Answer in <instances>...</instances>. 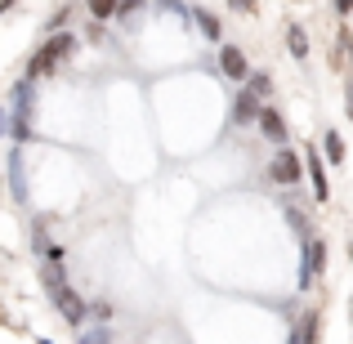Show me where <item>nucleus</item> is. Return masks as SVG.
Returning a JSON list of instances; mask_svg holds the SVG:
<instances>
[{
    "instance_id": "14",
    "label": "nucleus",
    "mask_w": 353,
    "mask_h": 344,
    "mask_svg": "<svg viewBox=\"0 0 353 344\" xmlns=\"http://www.w3.org/2000/svg\"><path fill=\"white\" fill-rule=\"evenodd\" d=\"M77 344H112V331L99 327V322H94V327H81L77 331Z\"/></svg>"
},
{
    "instance_id": "10",
    "label": "nucleus",
    "mask_w": 353,
    "mask_h": 344,
    "mask_svg": "<svg viewBox=\"0 0 353 344\" xmlns=\"http://www.w3.org/2000/svg\"><path fill=\"white\" fill-rule=\"evenodd\" d=\"M322 156H327L331 165L345 161V134H340V130H327V134H322Z\"/></svg>"
},
{
    "instance_id": "12",
    "label": "nucleus",
    "mask_w": 353,
    "mask_h": 344,
    "mask_svg": "<svg viewBox=\"0 0 353 344\" xmlns=\"http://www.w3.org/2000/svg\"><path fill=\"white\" fill-rule=\"evenodd\" d=\"M282 210H286V224L300 232V237H309V215H304V206H300V201H286Z\"/></svg>"
},
{
    "instance_id": "24",
    "label": "nucleus",
    "mask_w": 353,
    "mask_h": 344,
    "mask_svg": "<svg viewBox=\"0 0 353 344\" xmlns=\"http://www.w3.org/2000/svg\"><path fill=\"white\" fill-rule=\"evenodd\" d=\"M36 344H54V340H36Z\"/></svg>"
},
{
    "instance_id": "13",
    "label": "nucleus",
    "mask_w": 353,
    "mask_h": 344,
    "mask_svg": "<svg viewBox=\"0 0 353 344\" xmlns=\"http://www.w3.org/2000/svg\"><path fill=\"white\" fill-rule=\"evenodd\" d=\"M85 9H90V18H94V23H108V18H117L121 0H85Z\"/></svg>"
},
{
    "instance_id": "20",
    "label": "nucleus",
    "mask_w": 353,
    "mask_h": 344,
    "mask_svg": "<svg viewBox=\"0 0 353 344\" xmlns=\"http://www.w3.org/2000/svg\"><path fill=\"white\" fill-rule=\"evenodd\" d=\"M5 130H9V108L0 103V139H5Z\"/></svg>"
},
{
    "instance_id": "22",
    "label": "nucleus",
    "mask_w": 353,
    "mask_h": 344,
    "mask_svg": "<svg viewBox=\"0 0 353 344\" xmlns=\"http://www.w3.org/2000/svg\"><path fill=\"white\" fill-rule=\"evenodd\" d=\"M18 5V0H0V14H9V9H14Z\"/></svg>"
},
{
    "instance_id": "21",
    "label": "nucleus",
    "mask_w": 353,
    "mask_h": 344,
    "mask_svg": "<svg viewBox=\"0 0 353 344\" xmlns=\"http://www.w3.org/2000/svg\"><path fill=\"white\" fill-rule=\"evenodd\" d=\"M336 14H353V0H336Z\"/></svg>"
},
{
    "instance_id": "9",
    "label": "nucleus",
    "mask_w": 353,
    "mask_h": 344,
    "mask_svg": "<svg viewBox=\"0 0 353 344\" xmlns=\"http://www.w3.org/2000/svg\"><path fill=\"white\" fill-rule=\"evenodd\" d=\"M286 54H291V59H309V32H304V27H286Z\"/></svg>"
},
{
    "instance_id": "18",
    "label": "nucleus",
    "mask_w": 353,
    "mask_h": 344,
    "mask_svg": "<svg viewBox=\"0 0 353 344\" xmlns=\"http://www.w3.org/2000/svg\"><path fill=\"white\" fill-rule=\"evenodd\" d=\"M345 112H349V121H353V77H349V85H345Z\"/></svg>"
},
{
    "instance_id": "11",
    "label": "nucleus",
    "mask_w": 353,
    "mask_h": 344,
    "mask_svg": "<svg viewBox=\"0 0 353 344\" xmlns=\"http://www.w3.org/2000/svg\"><path fill=\"white\" fill-rule=\"evenodd\" d=\"M246 90L268 103V99H273V77H268V72H250V77H246Z\"/></svg>"
},
{
    "instance_id": "2",
    "label": "nucleus",
    "mask_w": 353,
    "mask_h": 344,
    "mask_svg": "<svg viewBox=\"0 0 353 344\" xmlns=\"http://www.w3.org/2000/svg\"><path fill=\"white\" fill-rule=\"evenodd\" d=\"M322 268H327V241L322 237H300V291H309L313 286V277H322Z\"/></svg>"
},
{
    "instance_id": "1",
    "label": "nucleus",
    "mask_w": 353,
    "mask_h": 344,
    "mask_svg": "<svg viewBox=\"0 0 353 344\" xmlns=\"http://www.w3.org/2000/svg\"><path fill=\"white\" fill-rule=\"evenodd\" d=\"M77 54V32H54L50 41L41 45V50L27 59V81H45V77H54V72L63 68V63Z\"/></svg>"
},
{
    "instance_id": "15",
    "label": "nucleus",
    "mask_w": 353,
    "mask_h": 344,
    "mask_svg": "<svg viewBox=\"0 0 353 344\" xmlns=\"http://www.w3.org/2000/svg\"><path fill=\"white\" fill-rule=\"evenodd\" d=\"M139 14H143V0H121L117 18H121V23H125V27H134V18H139Z\"/></svg>"
},
{
    "instance_id": "7",
    "label": "nucleus",
    "mask_w": 353,
    "mask_h": 344,
    "mask_svg": "<svg viewBox=\"0 0 353 344\" xmlns=\"http://www.w3.org/2000/svg\"><path fill=\"white\" fill-rule=\"evenodd\" d=\"M259 108H264V99H255L246 85H241L237 99H233V108H228V121H233V125H255V121H259Z\"/></svg>"
},
{
    "instance_id": "3",
    "label": "nucleus",
    "mask_w": 353,
    "mask_h": 344,
    "mask_svg": "<svg viewBox=\"0 0 353 344\" xmlns=\"http://www.w3.org/2000/svg\"><path fill=\"white\" fill-rule=\"evenodd\" d=\"M264 174L277 183V188H295V183L304 179V156H295V152H286V148H277Z\"/></svg>"
},
{
    "instance_id": "16",
    "label": "nucleus",
    "mask_w": 353,
    "mask_h": 344,
    "mask_svg": "<svg viewBox=\"0 0 353 344\" xmlns=\"http://www.w3.org/2000/svg\"><path fill=\"white\" fill-rule=\"evenodd\" d=\"M90 322L108 327V322H112V304H108V300H94V304H90Z\"/></svg>"
},
{
    "instance_id": "4",
    "label": "nucleus",
    "mask_w": 353,
    "mask_h": 344,
    "mask_svg": "<svg viewBox=\"0 0 353 344\" xmlns=\"http://www.w3.org/2000/svg\"><path fill=\"white\" fill-rule=\"evenodd\" d=\"M304 174L313 179V197L331 201V179H327V156H322L318 143H304Z\"/></svg>"
},
{
    "instance_id": "23",
    "label": "nucleus",
    "mask_w": 353,
    "mask_h": 344,
    "mask_svg": "<svg viewBox=\"0 0 353 344\" xmlns=\"http://www.w3.org/2000/svg\"><path fill=\"white\" fill-rule=\"evenodd\" d=\"M349 259H353V241H349Z\"/></svg>"
},
{
    "instance_id": "5",
    "label": "nucleus",
    "mask_w": 353,
    "mask_h": 344,
    "mask_svg": "<svg viewBox=\"0 0 353 344\" xmlns=\"http://www.w3.org/2000/svg\"><path fill=\"white\" fill-rule=\"evenodd\" d=\"M219 72H224L228 81H233V85H246V77L255 68H250V59H246V50H241V45H219V63H215Z\"/></svg>"
},
{
    "instance_id": "8",
    "label": "nucleus",
    "mask_w": 353,
    "mask_h": 344,
    "mask_svg": "<svg viewBox=\"0 0 353 344\" xmlns=\"http://www.w3.org/2000/svg\"><path fill=\"white\" fill-rule=\"evenodd\" d=\"M192 23H197V32L206 36V41H219V36H224V23H219V14H215V9H206V5L192 9Z\"/></svg>"
},
{
    "instance_id": "6",
    "label": "nucleus",
    "mask_w": 353,
    "mask_h": 344,
    "mask_svg": "<svg viewBox=\"0 0 353 344\" xmlns=\"http://www.w3.org/2000/svg\"><path fill=\"white\" fill-rule=\"evenodd\" d=\"M259 134H264V143H273V148H286V139H291V130H286V117L277 112L273 103H264L259 108Z\"/></svg>"
},
{
    "instance_id": "17",
    "label": "nucleus",
    "mask_w": 353,
    "mask_h": 344,
    "mask_svg": "<svg viewBox=\"0 0 353 344\" xmlns=\"http://www.w3.org/2000/svg\"><path fill=\"white\" fill-rule=\"evenodd\" d=\"M85 32H90V41H94V45H99V41H108V32H103V23H90V27H85Z\"/></svg>"
},
{
    "instance_id": "19",
    "label": "nucleus",
    "mask_w": 353,
    "mask_h": 344,
    "mask_svg": "<svg viewBox=\"0 0 353 344\" xmlns=\"http://www.w3.org/2000/svg\"><path fill=\"white\" fill-rule=\"evenodd\" d=\"M233 9H241V14H255V0H228Z\"/></svg>"
}]
</instances>
